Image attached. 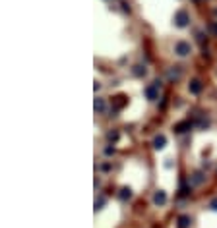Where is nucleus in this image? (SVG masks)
Segmentation results:
<instances>
[{
	"label": "nucleus",
	"mask_w": 217,
	"mask_h": 228,
	"mask_svg": "<svg viewBox=\"0 0 217 228\" xmlns=\"http://www.w3.org/2000/svg\"><path fill=\"white\" fill-rule=\"evenodd\" d=\"M190 91H192V93H194V95H198V93H200V91H202V83L198 81V79H194V81L190 83Z\"/></svg>",
	"instance_id": "nucleus-6"
},
{
	"label": "nucleus",
	"mask_w": 217,
	"mask_h": 228,
	"mask_svg": "<svg viewBox=\"0 0 217 228\" xmlns=\"http://www.w3.org/2000/svg\"><path fill=\"white\" fill-rule=\"evenodd\" d=\"M134 74H136V75H145V70H144L142 66H136V68H134Z\"/></svg>",
	"instance_id": "nucleus-12"
},
{
	"label": "nucleus",
	"mask_w": 217,
	"mask_h": 228,
	"mask_svg": "<svg viewBox=\"0 0 217 228\" xmlns=\"http://www.w3.org/2000/svg\"><path fill=\"white\" fill-rule=\"evenodd\" d=\"M130 195H132V193H130V189H128V188H124V189H120V193H118V197H120L122 201H124V199H128Z\"/></svg>",
	"instance_id": "nucleus-10"
},
{
	"label": "nucleus",
	"mask_w": 217,
	"mask_h": 228,
	"mask_svg": "<svg viewBox=\"0 0 217 228\" xmlns=\"http://www.w3.org/2000/svg\"><path fill=\"white\" fill-rule=\"evenodd\" d=\"M124 97H117V101H115V108H120V106H124Z\"/></svg>",
	"instance_id": "nucleus-11"
},
{
	"label": "nucleus",
	"mask_w": 217,
	"mask_h": 228,
	"mask_svg": "<svg viewBox=\"0 0 217 228\" xmlns=\"http://www.w3.org/2000/svg\"><path fill=\"white\" fill-rule=\"evenodd\" d=\"M211 209H215V211H217V199H213V201H211Z\"/></svg>",
	"instance_id": "nucleus-14"
},
{
	"label": "nucleus",
	"mask_w": 217,
	"mask_h": 228,
	"mask_svg": "<svg viewBox=\"0 0 217 228\" xmlns=\"http://www.w3.org/2000/svg\"><path fill=\"white\" fill-rule=\"evenodd\" d=\"M175 21H176L178 27H186V23H188V14L184 12V10H178L176 16H175Z\"/></svg>",
	"instance_id": "nucleus-2"
},
{
	"label": "nucleus",
	"mask_w": 217,
	"mask_h": 228,
	"mask_svg": "<svg viewBox=\"0 0 217 228\" xmlns=\"http://www.w3.org/2000/svg\"><path fill=\"white\" fill-rule=\"evenodd\" d=\"M165 143H167L165 135H157V137L153 139V145H155V149H163V147H165Z\"/></svg>",
	"instance_id": "nucleus-5"
},
{
	"label": "nucleus",
	"mask_w": 217,
	"mask_h": 228,
	"mask_svg": "<svg viewBox=\"0 0 217 228\" xmlns=\"http://www.w3.org/2000/svg\"><path fill=\"white\" fill-rule=\"evenodd\" d=\"M157 87H161V81H153V85L145 87V97L149 101H155L157 99Z\"/></svg>",
	"instance_id": "nucleus-1"
},
{
	"label": "nucleus",
	"mask_w": 217,
	"mask_h": 228,
	"mask_svg": "<svg viewBox=\"0 0 217 228\" xmlns=\"http://www.w3.org/2000/svg\"><path fill=\"white\" fill-rule=\"evenodd\" d=\"M190 128V122H180V124H176V126H175V130L178 132V133H182V132H186Z\"/></svg>",
	"instance_id": "nucleus-8"
},
{
	"label": "nucleus",
	"mask_w": 217,
	"mask_h": 228,
	"mask_svg": "<svg viewBox=\"0 0 217 228\" xmlns=\"http://www.w3.org/2000/svg\"><path fill=\"white\" fill-rule=\"evenodd\" d=\"M175 52H176L178 56H186V54L190 52V44H188V43H184V41L176 43V44H175Z\"/></svg>",
	"instance_id": "nucleus-3"
},
{
	"label": "nucleus",
	"mask_w": 217,
	"mask_h": 228,
	"mask_svg": "<svg viewBox=\"0 0 217 228\" xmlns=\"http://www.w3.org/2000/svg\"><path fill=\"white\" fill-rule=\"evenodd\" d=\"M109 139H111V141H117V139H118V133H117V132H111V133H109Z\"/></svg>",
	"instance_id": "nucleus-13"
},
{
	"label": "nucleus",
	"mask_w": 217,
	"mask_h": 228,
	"mask_svg": "<svg viewBox=\"0 0 217 228\" xmlns=\"http://www.w3.org/2000/svg\"><path fill=\"white\" fill-rule=\"evenodd\" d=\"M153 201H155V205H165V201H167L165 191H157V193H155V197H153Z\"/></svg>",
	"instance_id": "nucleus-4"
},
{
	"label": "nucleus",
	"mask_w": 217,
	"mask_h": 228,
	"mask_svg": "<svg viewBox=\"0 0 217 228\" xmlns=\"http://www.w3.org/2000/svg\"><path fill=\"white\" fill-rule=\"evenodd\" d=\"M188 226H190V216L182 215L180 219H178V228H188Z\"/></svg>",
	"instance_id": "nucleus-7"
},
{
	"label": "nucleus",
	"mask_w": 217,
	"mask_h": 228,
	"mask_svg": "<svg viewBox=\"0 0 217 228\" xmlns=\"http://www.w3.org/2000/svg\"><path fill=\"white\" fill-rule=\"evenodd\" d=\"M95 110H99V112L105 110V101L103 99H95Z\"/></svg>",
	"instance_id": "nucleus-9"
}]
</instances>
